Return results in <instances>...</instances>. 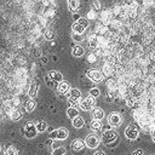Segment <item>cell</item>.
Returning <instances> with one entry per match:
<instances>
[{
    "label": "cell",
    "instance_id": "28",
    "mask_svg": "<svg viewBox=\"0 0 155 155\" xmlns=\"http://www.w3.org/2000/svg\"><path fill=\"white\" fill-rule=\"evenodd\" d=\"M99 93H101V92H99V90H98V88H96V87H93V88H91V90H90V94H91L92 97H98V96H99Z\"/></svg>",
    "mask_w": 155,
    "mask_h": 155
},
{
    "label": "cell",
    "instance_id": "15",
    "mask_svg": "<svg viewBox=\"0 0 155 155\" xmlns=\"http://www.w3.org/2000/svg\"><path fill=\"white\" fill-rule=\"evenodd\" d=\"M92 116L96 119V120H102L103 117H104V111H103V109L102 108H94L93 110H92Z\"/></svg>",
    "mask_w": 155,
    "mask_h": 155
},
{
    "label": "cell",
    "instance_id": "8",
    "mask_svg": "<svg viewBox=\"0 0 155 155\" xmlns=\"http://www.w3.org/2000/svg\"><path fill=\"white\" fill-rule=\"evenodd\" d=\"M138 134H139V132H138V130L136 128V126H133V125H130L126 130H125V136L128 138V139H137L138 138Z\"/></svg>",
    "mask_w": 155,
    "mask_h": 155
},
{
    "label": "cell",
    "instance_id": "2",
    "mask_svg": "<svg viewBox=\"0 0 155 155\" xmlns=\"http://www.w3.org/2000/svg\"><path fill=\"white\" fill-rule=\"evenodd\" d=\"M88 27V19L85 18V17H80L76 22H74L71 29H73V33H76V34H84L85 29Z\"/></svg>",
    "mask_w": 155,
    "mask_h": 155
},
{
    "label": "cell",
    "instance_id": "20",
    "mask_svg": "<svg viewBox=\"0 0 155 155\" xmlns=\"http://www.w3.org/2000/svg\"><path fill=\"white\" fill-rule=\"evenodd\" d=\"M67 115H68V117H70V119H74L75 116H78V115H79V111H78V109H76V108L71 107V108H68Z\"/></svg>",
    "mask_w": 155,
    "mask_h": 155
},
{
    "label": "cell",
    "instance_id": "11",
    "mask_svg": "<svg viewBox=\"0 0 155 155\" xmlns=\"http://www.w3.org/2000/svg\"><path fill=\"white\" fill-rule=\"evenodd\" d=\"M80 97H81V92L78 88H70V97H69V103L70 104L78 103Z\"/></svg>",
    "mask_w": 155,
    "mask_h": 155
},
{
    "label": "cell",
    "instance_id": "35",
    "mask_svg": "<svg viewBox=\"0 0 155 155\" xmlns=\"http://www.w3.org/2000/svg\"><path fill=\"white\" fill-rule=\"evenodd\" d=\"M79 18H80V16H79V15H74V19H75V21H78Z\"/></svg>",
    "mask_w": 155,
    "mask_h": 155
},
{
    "label": "cell",
    "instance_id": "6",
    "mask_svg": "<svg viewBox=\"0 0 155 155\" xmlns=\"http://www.w3.org/2000/svg\"><path fill=\"white\" fill-rule=\"evenodd\" d=\"M121 121H122V117H121V115H120L119 113H116V111L110 113L109 116H108V122H109V125L113 126V127H117V126L121 124Z\"/></svg>",
    "mask_w": 155,
    "mask_h": 155
},
{
    "label": "cell",
    "instance_id": "13",
    "mask_svg": "<svg viewBox=\"0 0 155 155\" xmlns=\"http://www.w3.org/2000/svg\"><path fill=\"white\" fill-rule=\"evenodd\" d=\"M57 90H58V92H59V93L65 94V93L70 92V85H69L68 82H65V81H61V82H58Z\"/></svg>",
    "mask_w": 155,
    "mask_h": 155
},
{
    "label": "cell",
    "instance_id": "9",
    "mask_svg": "<svg viewBox=\"0 0 155 155\" xmlns=\"http://www.w3.org/2000/svg\"><path fill=\"white\" fill-rule=\"evenodd\" d=\"M85 142L84 140H81V139H75V140H73V143H71V150H73V153H82L84 151V149H85Z\"/></svg>",
    "mask_w": 155,
    "mask_h": 155
},
{
    "label": "cell",
    "instance_id": "22",
    "mask_svg": "<svg viewBox=\"0 0 155 155\" xmlns=\"http://www.w3.org/2000/svg\"><path fill=\"white\" fill-rule=\"evenodd\" d=\"M91 128L92 130H94V131H99L101 128H102V124H101V120H93L92 122H91Z\"/></svg>",
    "mask_w": 155,
    "mask_h": 155
},
{
    "label": "cell",
    "instance_id": "16",
    "mask_svg": "<svg viewBox=\"0 0 155 155\" xmlns=\"http://www.w3.org/2000/svg\"><path fill=\"white\" fill-rule=\"evenodd\" d=\"M73 126L75 127V128H81L82 126H84V124H85V120L80 116V115H78V116H75L74 119H73Z\"/></svg>",
    "mask_w": 155,
    "mask_h": 155
},
{
    "label": "cell",
    "instance_id": "10",
    "mask_svg": "<svg viewBox=\"0 0 155 155\" xmlns=\"http://www.w3.org/2000/svg\"><path fill=\"white\" fill-rule=\"evenodd\" d=\"M68 137V131L65 128H58L51 133V138H56L59 140H64Z\"/></svg>",
    "mask_w": 155,
    "mask_h": 155
},
{
    "label": "cell",
    "instance_id": "21",
    "mask_svg": "<svg viewBox=\"0 0 155 155\" xmlns=\"http://www.w3.org/2000/svg\"><path fill=\"white\" fill-rule=\"evenodd\" d=\"M35 107H36V103H35L34 99H29V101L25 103V109H27V111H33V110L35 109Z\"/></svg>",
    "mask_w": 155,
    "mask_h": 155
},
{
    "label": "cell",
    "instance_id": "5",
    "mask_svg": "<svg viewBox=\"0 0 155 155\" xmlns=\"http://www.w3.org/2000/svg\"><path fill=\"white\" fill-rule=\"evenodd\" d=\"M94 104H96V102H94V97H92V96L90 94L88 97L81 99V102H80V108H81L82 110L87 111V110H91V109L94 107Z\"/></svg>",
    "mask_w": 155,
    "mask_h": 155
},
{
    "label": "cell",
    "instance_id": "19",
    "mask_svg": "<svg viewBox=\"0 0 155 155\" xmlns=\"http://www.w3.org/2000/svg\"><path fill=\"white\" fill-rule=\"evenodd\" d=\"M10 116H11V120L18 121V120H21V117H22V113H21V110H18V109H13V110L11 111Z\"/></svg>",
    "mask_w": 155,
    "mask_h": 155
},
{
    "label": "cell",
    "instance_id": "14",
    "mask_svg": "<svg viewBox=\"0 0 155 155\" xmlns=\"http://www.w3.org/2000/svg\"><path fill=\"white\" fill-rule=\"evenodd\" d=\"M84 53H85V50H84V47L80 46V45H75V46L71 48V54H73L74 57H82Z\"/></svg>",
    "mask_w": 155,
    "mask_h": 155
},
{
    "label": "cell",
    "instance_id": "17",
    "mask_svg": "<svg viewBox=\"0 0 155 155\" xmlns=\"http://www.w3.org/2000/svg\"><path fill=\"white\" fill-rule=\"evenodd\" d=\"M28 94H29V97H31V98H34V97L38 94V84H36L35 81H33V82L30 84Z\"/></svg>",
    "mask_w": 155,
    "mask_h": 155
},
{
    "label": "cell",
    "instance_id": "18",
    "mask_svg": "<svg viewBox=\"0 0 155 155\" xmlns=\"http://www.w3.org/2000/svg\"><path fill=\"white\" fill-rule=\"evenodd\" d=\"M80 6V1L79 0H68V7L70 11L75 12Z\"/></svg>",
    "mask_w": 155,
    "mask_h": 155
},
{
    "label": "cell",
    "instance_id": "34",
    "mask_svg": "<svg viewBox=\"0 0 155 155\" xmlns=\"http://www.w3.org/2000/svg\"><path fill=\"white\" fill-rule=\"evenodd\" d=\"M136 1H137L138 5H143L144 4V0H136Z\"/></svg>",
    "mask_w": 155,
    "mask_h": 155
},
{
    "label": "cell",
    "instance_id": "4",
    "mask_svg": "<svg viewBox=\"0 0 155 155\" xmlns=\"http://www.w3.org/2000/svg\"><path fill=\"white\" fill-rule=\"evenodd\" d=\"M23 132H24V136H25L27 138H34V137L36 136V133H38L36 125H34V122H31V121L27 122V124L24 125Z\"/></svg>",
    "mask_w": 155,
    "mask_h": 155
},
{
    "label": "cell",
    "instance_id": "23",
    "mask_svg": "<svg viewBox=\"0 0 155 155\" xmlns=\"http://www.w3.org/2000/svg\"><path fill=\"white\" fill-rule=\"evenodd\" d=\"M46 128H47V124H46L45 121H39V122L36 124V130H38V132H44V131H46Z\"/></svg>",
    "mask_w": 155,
    "mask_h": 155
},
{
    "label": "cell",
    "instance_id": "30",
    "mask_svg": "<svg viewBox=\"0 0 155 155\" xmlns=\"http://www.w3.org/2000/svg\"><path fill=\"white\" fill-rule=\"evenodd\" d=\"M93 155H107L104 151H102V150H98V151H96Z\"/></svg>",
    "mask_w": 155,
    "mask_h": 155
},
{
    "label": "cell",
    "instance_id": "33",
    "mask_svg": "<svg viewBox=\"0 0 155 155\" xmlns=\"http://www.w3.org/2000/svg\"><path fill=\"white\" fill-rule=\"evenodd\" d=\"M88 62H94V56H93V54H91V56H90V59H88Z\"/></svg>",
    "mask_w": 155,
    "mask_h": 155
},
{
    "label": "cell",
    "instance_id": "36",
    "mask_svg": "<svg viewBox=\"0 0 155 155\" xmlns=\"http://www.w3.org/2000/svg\"><path fill=\"white\" fill-rule=\"evenodd\" d=\"M0 149H1V147H0Z\"/></svg>",
    "mask_w": 155,
    "mask_h": 155
},
{
    "label": "cell",
    "instance_id": "29",
    "mask_svg": "<svg viewBox=\"0 0 155 155\" xmlns=\"http://www.w3.org/2000/svg\"><path fill=\"white\" fill-rule=\"evenodd\" d=\"M53 36H54L53 30H46V33H45V38H46V39L51 40V39H53Z\"/></svg>",
    "mask_w": 155,
    "mask_h": 155
},
{
    "label": "cell",
    "instance_id": "1",
    "mask_svg": "<svg viewBox=\"0 0 155 155\" xmlns=\"http://www.w3.org/2000/svg\"><path fill=\"white\" fill-rule=\"evenodd\" d=\"M102 140L105 145H113L115 142H117L119 139V133L116 131H113V130H108L105 132H103L102 134Z\"/></svg>",
    "mask_w": 155,
    "mask_h": 155
},
{
    "label": "cell",
    "instance_id": "3",
    "mask_svg": "<svg viewBox=\"0 0 155 155\" xmlns=\"http://www.w3.org/2000/svg\"><path fill=\"white\" fill-rule=\"evenodd\" d=\"M101 143V137L96 133H91L87 134V137L85 138V144L86 147H88L90 149H96Z\"/></svg>",
    "mask_w": 155,
    "mask_h": 155
},
{
    "label": "cell",
    "instance_id": "12",
    "mask_svg": "<svg viewBox=\"0 0 155 155\" xmlns=\"http://www.w3.org/2000/svg\"><path fill=\"white\" fill-rule=\"evenodd\" d=\"M47 76H48L50 79H52L53 81H56V82L63 81V75H62L59 71H57V70H50L48 74H47Z\"/></svg>",
    "mask_w": 155,
    "mask_h": 155
},
{
    "label": "cell",
    "instance_id": "24",
    "mask_svg": "<svg viewBox=\"0 0 155 155\" xmlns=\"http://www.w3.org/2000/svg\"><path fill=\"white\" fill-rule=\"evenodd\" d=\"M52 155H65V148H63V147L54 148L52 150Z\"/></svg>",
    "mask_w": 155,
    "mask_h": 155
},
{
    "label": "cell",
    "instance_id": "27",
    "mask_svg": "<svg viewBox=\"0 0 155 155\" xmlns=\"http://www.w3.org/2000/svg\"><path fill=\"white\" fill-rule=\"evenodd\" d=\"M71 38H73V40H74V41H76V42H81V41L84 40L82 34H76V33H73Z\"/></svg>",
    "mask_w": 155,
    "mask_h": 155
},
{
    "label": "cell",
    "instance_id": "25",
    "mask_svg": "<svg viewBox=\"0 0 155 155\" xmlns=\"http://www.w3.org/2000/svg\"><path fill=\"white\" fill-rule=\"evenodd\" d=\"M5 155H18V151H17V149H16L15 147L10 145V147L5 150Z\"/></svg>",
    "mask_w": 155,
    "mask_h": 155
},
{
    "label": "cell",
    "instance_id": "26",
    "mask_svg": "<svg viewBox=\"0 0 155 155\" xmlns=\"http://www.w3.org/2000/svg\"><path fill=\"white\" fill-rule=\"evenodd\" d=\"M46 84H47L50 87H52V88H57V86H58V82L53 81V80H52V79H50L48 76L46 78Z\"/></svg>",
    "mask_w": 155,
    "mask_h": 155
},
{
    "label": "cell",
    "instance_id": "31",
    "mask_svg": "<svg viewBox=\"0 0 155 155\" xmlns=\"http://www.w3.org/2000/svg\"><path fill=\"white\" fill-rule=\"evenodd\" d=\"M151 137H153V139L155 140V126H154L153 130H151Z\"/></svg>",
    "mask_w": 155,
    "mask_h": 155
},
{
    "label": "cell",
    "instance_id": "7",
    "mask_svg": "<svg viewBox=\"0 0 155 155\" xmlns=\"http://www.w3.org/2000/svg\"><path fill=\"white\" fill-rule=\"evenodd\" d=\"M87 78L91 79L93 82H101L103 80V74L98 69H91L87 71Z\"/></svg>",
    "mask_w": 155,
    "mask_h": 155
},
{
    "label": "cell",
    "instance_id": "32",
    "mask_svg": "<svg viewBox=\"0 0 155 155\" xmlns=\"http://www.w3.org/2000/svg\"><path fill=\"white\" fill-rule=\"evenodd\" d=\"M143 154V151L142 150H136L134 153H133V155H142Z\"/></svg>",
    "mask_w": 155,
    "mask_h": 155
}]
</instances>
